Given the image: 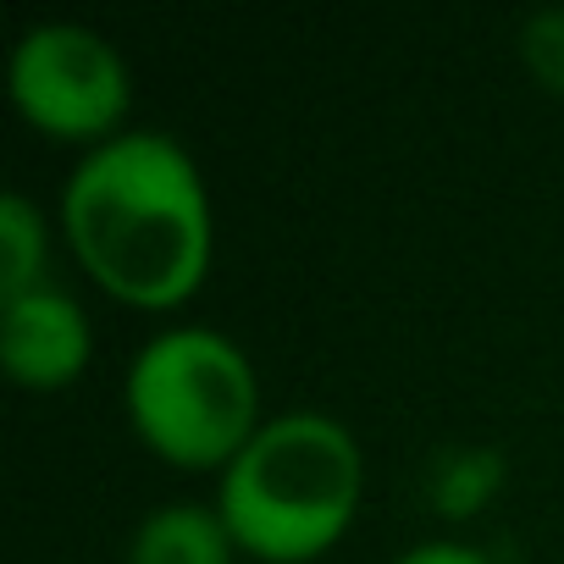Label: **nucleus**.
Wrapping results in <instances>:
<instances>
[{
	"mask_svg": "<svg viewBox=\"0 0 564 564\" xmlns=\"http://www.w3.org/2000/svg\"><path fill=\"white\" fill-rule=\"evenodd\" d=\"M62 227L84 271L139 311L183 305L210 265L205 177L194 155L155 128L117 133L73 166Z\"/></svg>",
	"mask_w": 564,
	"mask_h": 564,
	"instance_id": "nucleus-1",
	"label": "nucleus"
},
{
	"mask_svg": "<svg viewBox=\"0 0 564 564\" xmlns=\"http://www.w3.org/2000/svg\"><path fill=\"white\" fill-rule=\"evenodd\" d=\"M360 443L344 421L294 410L265 421L221 470L216 514L238 553L265 564L322 558L360 509Z\"/></svg>",
	"mask_w": 564,
	"mask_h": 564,
	"instance_id": "nucleus-2",
	"label": "nucleus"
},
{
	"mask_svg": "<svg viewBox=\"0 0 564 564\" xmlns=\"http://www.w3.org/2000/svg\"><path fill=\"white\" fill-rule=\"evenodd\" d=\"M122 404L139 443L177 470H227L265 426L254 366L210 327H172L150 338L128 366Z\"/></svg>",
	"mask_w": 564,
	"mask_h": 564,
	"instance_id": "nucleus-3",
	"label": "nucleus"
},
{
	"mask_svg": "<svg viewBox=\"0 0 564 564\" xmlns=\"http://www.w3.org/2000/svg\"><path fill=\"white\" fill-rule=\"evenodd\" d=\"M12 106L62 144H106L122 133L133 78L122 51L84 23H40L12 45Z\"/></svg>",
	"mask_w": 564,
	"mask_h": 564,
	"instance_id": "nucleus-4",
	"label": "nucleus"
},
{
	"mask_svg": "<svg viewBox=\"0 0 564 564\" xmlns=\"http://www.w3.org/2000/svg\"><path fill=\"white\" fill-rule=\"evenodd\" d=\"M89 349H95L89 316L78 311L73 294L51 289V282L23 300H7V311H0V360L23 388L40 393L67 388L89 366Z\"/></svg>",
	"mask_w": 564,
	"mask_h": 564,
	"instance_id": "nucleus-5",
	"label": "nucleus"
},
{
	"mask_svg": "<svg viewBox=\"0 0 564 564\" xmlns=\"http://www.w3.org/2000/svg\"><path fill=\"white\" fill-rule=\"evenodd\" d=\"M232 553L238 542L205 503H166L144 514L128 542V564H232Z\"/></svg>",
	"mask_w": 564,
	"mask_h": 564,
	"instance_id": "nucleus-6",
	"label": "nucleus"
},
{
	"mask_svg": "<svg viewBox=\"0 0 564 564\" xmlns=\"http://www.w3.org/2000/svg\"><path fill=\"white\" fill-rule=\"evenodd\" d=\"M45 289V216L29 194L0 199V300Z\"/></svg>",
	"mask_w": 564,
	"mask_h": 564,
	"instance_id": "nucleus-7",
	"label": "nucleus"
},
{
	"mask_svg": "<svg viewBox=\"0 0 564 564\" xmlns=\"http://www.w3.org/2000/svg\"><path fill=\"white\" fill-rule=\"evenodd\" d=\"M492 476H498V459H487V454H454L443 465V481H437V509L443 514H470L481 498H492Z\"/></svg>",
	"mask_w": 564,
	"mask_h": 564,
	"instance_id": "nucleus-8",
	"label": "nucleus"
},
{
	"mask_svg": "<svg viewBox=\"0 0 564 564\" xmlns=\"http://www.w3.org/2000/svg\"><path fill=\"white\" fill-rule=\"evenodd\" d=\"M520 51H525V67H531L553 95H564V7L536 12V18L525 23V34H520Z\"/></svg>",
	"mask_w": 564,
	"mask_h": 564,
	"instance_id": "nucleus-9",
	"label": "nucleus"
},
{
	"mask_svg": "<svg viewBox=\"0 0 564 564\" xmlns=\"http://www.w3.org/2000/svg\"><path fill=\"white\" fill-rule=\"evenodd\" d=\"M393 564H492V558L470 542H421V547L399 553Z\"/></svg>",
	"mask_w": 564,
	"mask_h": 564,
	"instance_id": "nucleus-10",
	"label": "nucleus"
}]
</instances>
